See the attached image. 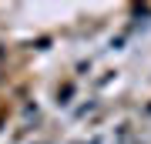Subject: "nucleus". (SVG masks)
Returning <instances> with one entry per match:
<instances>
[]
</instances>
